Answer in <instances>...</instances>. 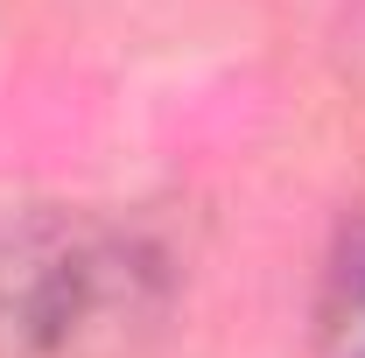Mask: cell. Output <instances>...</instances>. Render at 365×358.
Instances as JSON below:
<instances>
[{
  "mask_svg": "<svg viewBox=\"0 0 365 358\" xmlns=\"http://www.w3.org/2000/svg\"><path fill=\"white\" fill-rule=\"evenodd\" d=\"M120 302H134V274L120 267V253L78 232L14 239L0 253V323L29 344H71L98 330Z\"/></svg>",
  "mask_w": 365,
  "mask_h": 358,
  "instance_id": "6da1fadb",
  "label": "cell"
}]
</instances>
